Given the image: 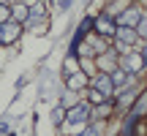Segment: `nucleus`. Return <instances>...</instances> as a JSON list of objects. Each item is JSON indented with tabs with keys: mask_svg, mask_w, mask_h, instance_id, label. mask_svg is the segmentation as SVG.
I'll list each match as a JSON object with an SVG mask.
<instances>
[{
	"mask_svg": "<svg viewBox=\"0 0 147 136\" xmlns=\"http://www.w3.org/2000/svg\"><path fill=\"white\" fill-rule=\"evenodd\" d=\"M90 98H93V101H95V104H101V101H104V98H106V95H104V93H98V90H95V87H93V93H90Z\"/></svg>",
	"mask_w": 147,
	"mask_h": 136,
	"instance_id": "13",
	"label": "nucleus"
},
{
	"mask_svg": "<svg viewBox=\"0 0 147 136\" xmlns=\"http://www.w3.org/2000/svg\"><path fill=\"white\" fill-rule=\"evenodd\" d=\"M19 36V25H16V22H3V25H0V44H5V41H14V38Z\"/></svg>",
	"mask_w": 147,
	"mask_h": 136,
	"instance_id": "1",
	"label": "nucleus"
},
{
	"mask_svg": "<svg viewBox=\"0 0 147 136\" xmlns=\"http://www.w3.org/2000/svg\"><path fill=\"white\" fill-rule=\"evenodd\" d=\"M82 136H98V131H95V128H87V131H84Z\"/></svg>",
	"mask_w": 147,
	"mask_h": 136,
	"instance_id": "16",
	"label": "nucleus"
},
{
	"mask_svg": "<svg viewBox=\"0 0 147 136\" xmlns=\"http://www.w3.org/2000/svg\"><path fill=\"white\" fill-rule=\"evenodd\" d=\"M139 36L147 38V16H142V19H139Z\"/></svg>",
	"mask_w": 147,
	"mask_h": 136,
	"instance_id": "12",
	"label": "nucleus"
},
{
	"mask_svg": "<svg viewBox=\"0 0 147 136\" xmlns=\"http://www.w3.org/2000/svg\"><path fill=\"white\" fill-rule=\"evenodd\" d=\"M84 82H87V79H84V73H74V76L68 79V87H74V90H76V87H82Z\"/></svg>",
	"mask_w": 147,
	"mask_h": 136,
	"instance_id": "8",
	"label": "nucleus"
},
{
	"mask_svg": "<svg viewBox=\"0 0 147 136\" xmlns=\"http://www.w3.org/2000/svg\"><path fill=\"white\" fill-rule=\"evenodd\" d=\"M98 27H101L104 33H115V30H117V27H112V25H109V19H106V16H104L101 22H98Z\"/></svg>",
	"mask_w": 147,
	"mask_h": 136,
	"instance_id": "9",
	"label": "nucleus"
},
{
	"mask_svg": "<svg viewBox=\"0 0 147 136\" xmlns=\"http://www.w3.org/2000/svg\"><path fill=\"white\" fill-rule=\"evenodd\" d=\"M139 19H142V16H139V11H136V8H128L117 22H120L123 27H131V25H139Z\"/></svg>",
	"mask_w": 147,
	"mask_h": 136,
	"instance_id": "3",
	"label": "nucleus"
},
{
	"mask_svg": "<svg viewBox=\"0 0 147 136\" xmlns=\"http://www.w3.org/2000/svg\"><path fill=\"white\" fill-rule=\"evenodd\" d=\"M112 82H115V84H125V82H128V73H123V71H117V73H115V79H112Z\"/></svg>",
	"mask_w": 147,
	"mask_h": 136,
	"instance_id": "10",
	"label": "nucleus"
},
{
	"mask_svg": "<svg viewBox=\"0 0 147 136\" xmlns=\"http://www.w3.org/2000/svg\"><path fill=\"white\" fill-rule=\"evenodd\" d=\"M14 16H16V19H25L27 11H25V8H16V11H14Z\"/></svg>",
	"mask_w": 147,
	"mask_h": 136,
	"instance_id": "15",
	"label": "nucleus"
},
{
	"mask_svg": "<svg viewBox=\"0 0 147 136\" xmlns=\"http://www.w3.org/2000/svg\"><path fill=\"white\" fill-rule=\"evenodd\" d=\"M95 90L104 93V95H109L112 93V79L109 76H98V79H95Z\"/></svg>",
	"mask_w": 147,
	"mask_h": 136,
	"instance_id": "6",
	"label": "nucleus"
},
{
	"mask_svg": "<svg viewBox=\"0 0 147 136\" xmlns=\"http://www.w3.org/2000/svg\"><path fill=\"white\" fill-rule=\"evenodd\" d=\"M87 30H90V19H84L82 25H79V30H76V36H74V44H71V49H74V52H76V46H79V41H82V36H84V33H87Z\"/></svg>",
	"mask_w": 147,
	"mask_h": 136,
	"instance_id": "7",
	"label": "nucleus"
},
{
	"mask_svg": "<svg viewBox=\"0 0 147 136\" xmlns=\"http://www.w3.org/2000/svg\"><path fill=\"white\" fill-rule=\"evenodd\" d=\"M44 16V5H36V8L30 11V19H41Z\"/></svg>",
	"mask_w": 147,
	"mask_h": 136,
	"instance_id": "11",
	"label": "nucleus"
},
{
	"mask_svg": "<svg viewBox=\"0 0 147 136\" xmlns=\"http://www.w3.org/2000/svg\"><path fill=\"white\" fill-rule=\"evenodd\" d=\"M123 65H125V71H139V68L144 65V57H139V55H128L125 60H123Z\"/></svg>",
	"mask_w": 147,
	"mask_h": 136,
	"instance_id": "4",
	"label": "nucleus"
},
{
	"mask_svg": "<svg viewBox=\"0 0 147 136\" xmlns=\"http://www.w3.org/2000/svg\"><path fill=\"white\" fill-rule=\"evenodd\" d=\"M115 36H117V38H120V41H123V44H131V41H134V38H136V33H134V30H131V27H123V25H120V27H117V30H115Z\"/></svg>",
	"mask_w": 147,
	"mask_h": 136,
	"instance_id": "5",
	"label": "nucleus"
},
{
	"mask_svg": "<svg viewBox=\"0 0 147 136\" xmlns=\"http://www.w3.org/2000/svg\"><path fill=\"white\" fill-rule=\"evenodd\" d=\"M3 3H5V0H0V5H3Z\"/></svg>",
	"mask_w": 147,
	"mask_h": 136,
	"instance_id": "17",
	"label": "nucleus"
},
{
	"mask_svg": "<svg viewBox=\"0 0 147 136\" xmlns=\"http://www.w3.org/2000/svg\"><path fill=\"white\" fill-rule=\"evenodd\" d=\"M90 117V109L84 104H79V106H74V109L68 112V123H84Z\"/></svg>",
	"mask_w": 147,
	"mask_h": 136,
	"instance_id": "2",
	"label": "nucleus"
},
{
	"mask_svg": "<svg viewBox=\"0 0 147 136\" xmlns=\"http://www.w3.org/2000/svg\"><path fill=\"white\" fill-rule=\"evenodd\" d=\"M3 22H8V11H5L3 5H0V25H3Z\"/></svg>",
	"mask_w": 147,
	"mask_h": 136,
	"instance_id": "14",
	"label": "nucleus"
}]
</instances>
